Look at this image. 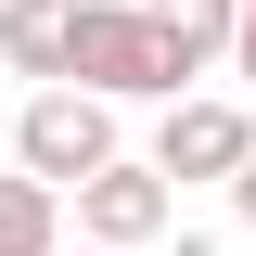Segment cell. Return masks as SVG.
I'll return each mask as SVG.
<instances>
[{"label": "cell", "instance_id": "10", "mask_svg": "<svg viewBox=\"0 0 256 256\" xmlns=\"http://www.w3.org/2000/svg\"><path fill=\"white\" fill-rule=\"evenodd\" d=\"M0 166H13V102H0Z\"/></svg>", "mask_w": 256, "mask_h": 256}, {"label": "cell", "instance_id": "7", "mask_svg": "<svg viewBox=\"0 0 256 256\" xmlns=\"http://www.w3.org/2000/svg\"><path fill=\"white\" fill-rule=\"evenodd\" d=\"M0 256H64V192L52 180H0Z\"/></svg>", "mask_w": 256, "mask_h": 256}, {"label": "cell", "instance_id": "6", "mask_svg": "<svg viewBox=\"0 0 256 256\" xmlns=\"http://www.w3.org/2000/svg\"><path fill=\"white\" fill-rule=\"evenodd\" d=\"M64 52H77V0H0V64H13V77L52 90Z\"/></svg>", "mask_w": 256, "mask_h": 256}, {"label": "cell", "instance_id": "5", "mask_svg": "<svg viewBox=\"0 0 256 256\" xmlns=\"http://www.w3.org/2000/svg\"><path fill=\"white\" fill-rule=\"evenodd\" d=\"M154 13V64H166V102H180V77H205V64L230 52V13L244 0H141Z\"/></svg>", "mask_w": 256, "mask_h": 256}, {"label": "cell", "instance_id": "3", "mask_svg": "<svg viewBox=\"0 0 256 256\" xmlns=\"http://www.w3.org/2000/svg\"><path fill=\"white\" fill-rule=\"evenodd\" d=\"M166 218H180V205H166V166H154V154H141V166L102 154L90 180H77V230H90V244H116V256H128V244H154Z\"/></svg>", "mask_w": 256, "mask_h": 256}, {"label": "cell", "instance_id": "1", "mask_svg": "<svg viewBox=\"0 0 256 256\" xmlns=\"http://www.w3.org/2000/svg\"><path fill=\"white\" fill-rule=\"evenodd\" d=\"M102 154H116V102L77 90V77H52V90L13 116V166H26V180H52V192H77Z\"/></svg>", "mask_w": 256, "mask_h": 256}, {"label": "cell", "instance_id": "11", "mask_svg": "<svg viewBox=\"0 0 256 256\" xmlns=\"http://www.w3.org/2000/svg\"><path fill=\"white\" fill-rule=\"evenodd\" d=\"M77 256H116V244H77Z\"/></svg>", "mask_w": 256, "mask_h": 256}, {"label": "cell", "instance_id": "8", "mask_svg": "<svg viewBox=\"0 0 256 256\" xmlns=\"http://www.w3.org/2000/svg\"><path fill=\"white\" fill-rule=\"evenodd\" d=\"M230 77H244V90H256V0H244V13H230Z\"/></svg>", "mask_w": 256, "mask_h": 256}, {"label": "cell", "instance_id": "4", "mask_svg": "<svg viewBox=\"0 0 256 256\" xmlns=\"http://www.w3.org/2000/svg\"><path fill=\"white\" fill-rule=\"evenodd\" d=\"M256 154V116H244V102H166V128H154V166H166V180H230V166H244Z\"/></svg>", "mask_w": 256, "mask_h": 256}, {"label": "cell", "instance_id": "9", "mask_svg": "<svg viewBox=\"0 0 256 256\" xmlns=\"http://www.w3.org/2000/svg\"><path fill=\"white\" fill-rule=\"evenodd\" d=\"M230 205H244V218H256V154H244V166H230Z\"/></svg>", "mask_w": 256, "mask_h": 256}, {"label": "cell", "instance_id": "2", "mask_svg": "<svg viewBox=\"0 0 256 256\" xmlns=\"http://www.w3.org/2000/svg\"><path fill=\"white\" fill-rule=\"evenodd\" d=\"M64 77L102 102H166V64H154V13L141 0H77V52H64Z\"/></svg>", "mask_w": 256, "mask_h": 256}]
</instances>
